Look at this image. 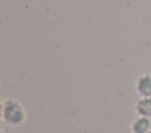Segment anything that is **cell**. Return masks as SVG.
<instances>
[{
  "instance_id": "obj_1",
  "label": "cell",
  "mask_w": 151,
  "mask_h": 133,
  "mask_svg": "<svg viewBox=\"0 0 151 133\" xmlns=\"http://www.w3.org/2000/svg\"><path fill=\"white\" fill-rule=\"evenodd\" d=\"M27 119V112L18 100L6 98L2 101V121L9 127H21Z\"/></svg>"
},
{
  "instance_id": "obj_2",
  "label": "cell",
  "mask_w": 151,
  "mask_h": 133,
  "mask_svg": "<svg viewBox=\"0 0 151 133\" xmlns=\"http://www.w3.org/2000/svg\"><path fill=\"white\" fill-rule=\"evenodd\" d=\"M134 91L139 97H151V73H142L136 77Z\"/></svg>"
},
{
  "instance_id": "obj_3",
  "label": "cell",
  "mask_w": 151,
  "mask_h": 133,
  "mask_svg": "<svg viewBox=\"0 0 151 133\" xmlns=\"http://www.w3.org/2000/svg\"><path fill=\"white\" fill-rule=\"evenodd\" d=\"M134 114L136 116L151 118V97H139L134 103Z\"/></svg>"
},
{
  "instance_id": "obj_4",
  "label": "cell",
  "mask_w": 151,
  "mask_h": 133,
  "mask_svg": "<svg viewBox=\"0 0 151 133\" xmlns=\"http://www.w3.org/2000/svg\"><path fill=\"white\" fill-rule=\"evenodd\" d=\"M132 133H150L151 132V118L136 116L130 126Z\"/></svg>"
},
{
  "instance_id": "obj_5",
  "label": "cell",
  "mask_w": 151,
  "mask_h": 133,
  "mask_svg": "<svg viewBox=\"0 0 151 133\" xmlns=\"http://www.w3.org/2000/svg\"><path fill=\"white\" fill-rule=\"evenodd\" d=\"M150 133H151V132H150Z\"/></svg>"
}]
</instances>
